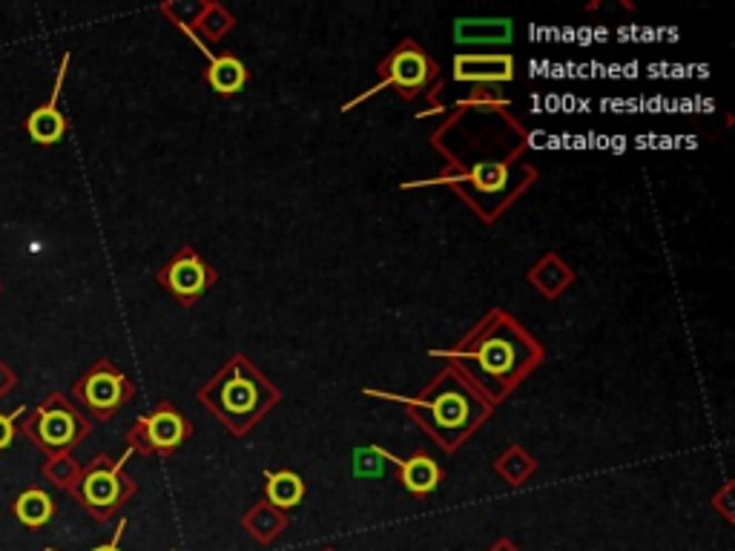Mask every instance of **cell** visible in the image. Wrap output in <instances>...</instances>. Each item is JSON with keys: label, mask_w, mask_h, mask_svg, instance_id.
I'll return each mask as SVG.
<instances>
[{"label": "cell", "mask_w": 735, "mask_h": 551, "mask_svg": "<svg viewBox=\"0 0 735 551\" xmlns=\"http://www.w3.org/2000/svg\"><path fill=\"white\" fill-rule=\"evenodd\" d=\"M81 469L83 465L72 460V454H61V457H47L43 474L56 482V485H61V489L72 491V485H76L78 477H81Z\"/></svg>", "instance_id": "cell-22"}, {"label": "cell", "mask_w": 735, "mask_h": 551, "mask_svg": "<svg viewBox=\"0 0 735 551\" xmlns=\"http://www.w3.org/2000/svg\"><path fill=\"white\" fill-rule=\"evenodd\" d=\"M161 14L190 38L192 47H213L225 41V34L234 32L236 27L234 12L219 0H176L165 3Z\"/></svg>", "instance_id": "cell-10"}, {"label": "cell", "mask_w": 735, "mask_h": 551, "mask_svg": "<svg viewBox=\"0 0 735 551\" xmlns=\"http://www.w3.org/2000/svg\"><path fill=\"white\" fill-rule=\"evenodd\" d=\"M362 393L374 400L399 402L411 422H417L423 434L437 442L446 454L460 451L495 413V405H488L480 393L448 365H443L437 377L428 379L426 388L417 393H391L377 391V388H365Z\"/></svg>", "instance_id": "cell-3"}, {"label": "cell", "mask_w": 735, "mask_h": 551, "mask_svg": "<svg viewBox=\"0 0 735 551\" xmlns=\"http://www.w3.org/2000/svg\"><path fill=\"white\" fill-rule=\"evenodd\" d=\"M241 525H245L250 538H256L259 543H270V540L279 538L285 525H288V514L276 509V505H270L268 500H259V503L245 511Z\"/></svg>", "instance_id": "cell-19"}, {"label": "cell", "mask_w": 735, "mask_h": 551, "mask_svg": "<svg viewBox=\"0 0 735 551\" xmlns=\"http://www.w3.org/2000/svg\"><path fill=\"white\" fill-rule=\"evenodd\" d=\"M729 497H733V482H727V485H724L722 494H715L713 497V505L718 511H722V514L727 517V520H733V509H729Z\"/></svg>", "instance_id": "cell-24"}, {"label": "cell", "mask_w": 735, "mask_h": 551, "mask_svg": "<svg viewBox=\"0 0 735 551\" xmlns=\"http://www.w3.org/2000/svg\"><path fill=\"white\" fill-rule=\"evenodd\" d=\"M14 382H18V377H14L12 368H9L7 362L0 359V400H3V397H7L9 391H12Z\"/></svg>", "instance_id": "cell-25"}, {"label": "cell", "mask_w": 735, "mask_h": 551, "mask_svg": "<svg viewBox=\"0 0 735 551\" xmlns=\"http://www.w3.org/2000/svg\"><path fill=\"white\" fill-rule=\"evenodd\" d=\"M265 500L288 514L305 500V480L296 471H265Z\"/></svg>", "instance_id": "cell-18"}, {"label": "cell", "mask_w": 735, "mask_h": 551, "mask_svg": "<svg viewBox=\"0 0 735 551\" xmlns=\"http://www.w3.org/2000/svg\"><path fill=\"white\" fill-rule=\"evenodd\" d=\"M125 529H127V520H121L116 529V538H112L107 545H98V549H92V551H121V538H125ZM47 551H58V549H47Z\"/></svg>", "instance_id": "cell-26"}, {"label": "cell", "mask_w": 735, "mask_h": 551, "mask_svg": "<svg viewBox=\"0 0 735 551\" xmlns=\"http://www.w3.org/2000/svg\"><path fill=\"white\" fill-rule=\"evenodd\" d=\"M156 279L181 308H192L199 299L207 297V290L219 284V273L213 264H207L205 256L190 244L176 250L170 262L156 273Z\"/></svg>", "instance_id": "cell-11"}, {"label": "cell", "mask_w": 735, "mask_h": 551, "mask_svg": "<svg viewBox=\"0 0 735 551\" xmlns=\"http://www.w3.org/2000/svg\"><path fill=\"white\" fill-rule=\"evenodd\" d=\"M431 147L446 164L443 172L408 181L403 190L448 187L486 224H495L537 181V167L529 161V130L509 101H457L451 116L431 132Z\"/></svg>", "instance_id": "cell-1"}, {"label": "cell", "mask_w": 735, "mask_h": 551, "mask_svg": "<svg viewBox=\"0 0 735 551\" xmlns=\"http://www.w3.org/2000/svg\"><path fill=\"white\" fill-rule=\"evenodd\" d=\"M201 56H207L205 81L207 87L221 98H234L245 90L248 83V67L230 52H213L210 47H199Z\"/></svg>", "instance_id": "cell-16"}, {"label": "cell", "mask_w": 735, "mask_h": 551, "mask_svg": "<svg viewBox=\"0 0 735 551\" xmlns=\"http://www.w3.org/2000/svg\"><path fill=\"white\" fill-rule=\"evenodd\" d=\"M451 78L471 87H500L517 76L515 56L509 52H457L451 61Z\"/></svg>", "instance_id": "cell-12"}, {"label": "cell", "mask_w": 735, "mask_h": 551, "mask_svg": "<svg viewBox=\"0 0 735 551\" xmlns=\"http://www.w3.org/2000/svg\"><path fill=\"white\" fill-rule=\"evenodd\" d=\"M526 282L544 299H560L575 284V268L560 253H544L526 270Z\"/></svg>", "instance_id": "cell-17"}, {"label": "cell", "mask_w": 735, "mask_h": 551, "mask_svg": "<svg viewBox=\"0 0 735 551\" xmlns=\"http://www.w3.org/2000/svg\"><path fill=\"white\" fill-rule=\"evenodd\" d=\"M18 413H27V405H21L14 413L0 411V451L12 445L14 434H18V428H14V417H18Z\"/></svg>", "instance_id": "cell-23"}, {"label": "cell", "mask_w": 735, "mask_h": 551, "mask_svg": "<svg viewBox=\"0 0 735 551\" xmlns=\"http://www.w3.org/2000/svg\"><path fill=\"white\" fill-rule=\"evenodd\" d=\"M69 61H72V56L67 52V56L61 58V67H58L56 87H52V96H49V101L41 103V107H34L32 116L27 118L29 138L38 141V144H58V141L63 138V132H67V118H63V112L58 110V101H61V90H63V81H67Z\"/></svg>", "instance_id": "cell-14"}, {"label": "cell", "mask_w": 735, "mask_h": 551, "mask_svg": "<svg viewBox=\"0 0 735 551\" xmlns=\"http://www.w3.org/2000/svg\"><path fill=\"white\" fill-rule=\"evenodd\" d=\"M377 76L379 81L374 83L371 90H365L362 96L345 103L342 112L354 110L365 98H374L383 90H394L403 101H417L440 83V63L423 43L414 41V38H403L377 63Z\"/></svg>", "instance_id": "cell-5"}, {"label": "cell", "mask_w": 735, "mask_h": 551, "mask_svg": "<svg viewBox=\"0 0 735 551\" xmlns=\"http://www.w3.org/2000/svg\"><path fill=\"white\" fill-rule=\"evenodd\" d=\"M434 359L460 373L488 405H500L544 365V342L509 310L491 308L471 331L448 348L431 351Z\"/></svg>", "instance_id": "cell-2"}, {"label": "cell", "mask_w": 735, "mask_h": 551, "mask_svg": "<svg viewBox=\"0 0 735 551\" xmlns=\"http://www.w3.org/2000/svg\"><path fill=\"white\" fill-rule=\"evenodd\" d=\"M130 457V448H127L118 460H112L110 454H98L90 465H83L81 469V477H78V482L72 485V494L78 497V503L90 511L96 520L112 517L136 494V482H132L125 471Z\"/></svg>", "instance_id": "cell-7"}, {"label": "cell", "mask_w": 735, "mask_h": 551, "mask_svg": "<svg viewBox=\"0 0 735 551\" xmlns=\"http://www.w3.org/2000/svg\"><path fill=\"white\" fill-rule=\"evenodd\" d=\"M374 454L383 457L385 462H391L394 469H397L399 482H403V489L414 497H428L431 491H437V485L443 482V469L440 462L434 460L431 454L426 451H417L411 457H394L391 451H385V448L374 445Z\"/></svg>", "instance_id": "cell-13"}, {"label": "cell", "mask_w": 735, "mask_h": 551, "mask_svg": "<svg viewBox=\"0 0 735 551\" xmlns=\"http://www.w3.org/2000/svg\"><path fill=\"white\" fill-rule=\"evenodd\" d=\"M21 431L47 457H61L72 454V448H78L90 437L92 422L69 397L49 393L41 405L27 413Z\"/></svg>", "instance_id": "cell-6"}, {"label": "cell", "mask_w": 735, "mask_h": 551, "mask_svg": "<svg viewBox=\"0 0 735 551\" xmlns=\"http://www.w3.org/2000/svg\"><path fill=\"white\" fill-rule=\"evenodd\" d=\"M488 551H520V549H517V545L511 543V540H497V543L491 545V549H488Z\"/></svg>", "instance_id": "cell-27"}, {"label": "cell", "mask_w": 735, "mask_h": 551, "mask_svg": "<svg viewBox=\"0 0 735 551\" xmlns=\"http://www.w3.org/2000/svg\"><path fill=\"white\" fill-rule=\"evenodd\" d=\"M132 393H136V385L112 359L92 362V368H87L72 385L76 405L98 422H110L132 400Z\"/></svg>", "instance_id": "cell-8"}, {"label": "cell", "mask_w": 735, "mask_h": 551, "mask_svg": "<svg viewBox=\"0 0 735 551\" xmlns=\"http://www.w3.org/2000/svg\"><path fill=\"white\" fill-rule=\"evenodd\" d=\"M515 38L511 18H457L454 41L460 47H506Z\"/></svg>", "instance_id": "cell-15"}, {"label": "cell", "mask_w": 735, "mask_h": 551, "mask_svg": "<svg viewBox=\"0 0 735 551\" xmlns=\"http://www.w3.org/2000/svg\"><path fill=\"white\" fill-rule=\"evenodd\" d=\"M491 469H495V474L500 477L506 485L520 489V485H526V482L537 474V460L523 445H509L497 457Z\"/></svg>", "instance_id": "cell-20"}, {"label": "cell", "mask_w": 735, "mask_h": 551, "mask_svg": "<svg viewBox=\"0 0 735 551\" xmlns=\"http://www.w3.org/2000/svg\"><path fill=\"white\" fill-rule=\"evenodd\" d=\"M325 551H334V549H325Z\"/></svg>", "instance_id": "cell-28"}, {"label": "cell", "mask_w": 735, "mask_h": 551, "mask_svg": "<svg viewBox=\"0 0 735 551\" xmlns=\"http://www.w3.org/2000/svg\"><path fill=\"white\" fill-rule=\"evenodd\" d=\"M192 437V422L172 402H159L127 431V448L141 457H170Z\"/></svg>", "instance_id": "cell-9"}, {"label": "cell", "mask_w": 735, "mask_h": 551, "mask_svg": "<svg viewBox=\"0 0 735 551\" xmlns=\"http://www.w3.org/2000/svg\"><path fill=\"white\" fill-rule=\"evenodd\" d=\"M196 400L213 413L230 437L245 440L282 402V391L245 353H236L199 388Z\"/></svg>", "instance_id": "cell-4"}, {"label": "cell", "mask_w": 735, "mask_h": 551, "mask_svg": "<svg viewBox=\"0 0 735 551\" xmlns=\"http://www.w3.org/2000/svg\"><path fill=\"white\" fill-rule=\"evenodd\" d=\"M14 514L29 529H41L56 514V503H52V497L43 489H27L18 497V503H14Z\"/></svg>", "instance_id": "cell-21"}]
</instances>
